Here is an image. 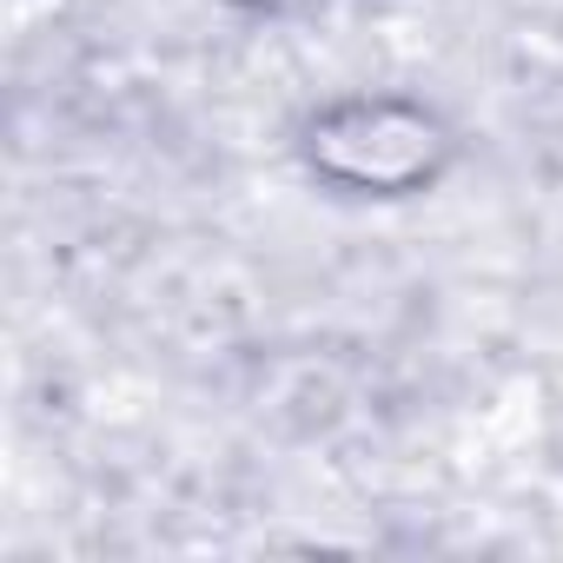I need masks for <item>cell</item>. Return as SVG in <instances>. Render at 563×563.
Here are the masks:
<instances>
[{"instance_id":"6da1fadb","label":"cell","mask_w":563,"mask_h":563,"mask_svg":"<svg viewBox=\"0 0 563 563\" xmlns=\"http://www.w3.org/2000/svg\"><path fill=\"white\" fill-rule=\"evenodd\" d=\"M306 159L345 192L405 199L451 166V126L411 100H339L306 126Z\"/></svg>"}]
</instances>
